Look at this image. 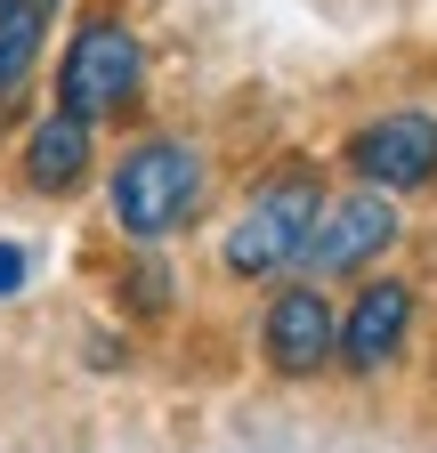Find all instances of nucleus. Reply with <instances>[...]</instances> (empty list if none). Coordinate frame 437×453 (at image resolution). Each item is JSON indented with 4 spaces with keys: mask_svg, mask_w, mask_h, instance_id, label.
<instances>
[{
    "mask_svg": "<svg viewBox=\"0 0 437 453\" xmlns=\"http://www.w3.org/2000/svg\"><path fill=\"white\" fill-rule=\"evenodd\" d=\"M316 211H324V170H316L308 154H284V162L251 187V203L235 211L227 243H218L227 275H235V283H267L276 267H292L300 243H308V226H316Z\"/></svg>",
    "mask_w": 437,
    "mask_h": 453,
    "instance_id": "obj_1",
    "label": "nucleus"
},
{
    "mask_svg": "<svg viewBox=\"0 0 437 453\" xmlns=\"http://www.w3.org/2000/svg\"><path fill=\"white\" fill-rule=\"evenodd\" d=\"M203 187H211L203 146H187V138H138L114 162V179H105V211H114V226L130 243H162V235H179V226L203 211Z\"/></svg>",
    "mask_w": 437,
    "mask_h": 453,
    "instance_id": "obj_2",
    "label": "nucleus"
},
{
    "mask_svg": "<svg viewBox=\"0 0 437 453\" xmlns=\"http://www.w3.org/2000/svg\"><path fill=\"white\" fill-rule=\"evenodd\" d=\"M146 89V49L130 33V17H89L73 41H65V65H58V113H73V122H114V113H130Z\"/></svg>",
    "mask_w": 437,
    "mask_h": 453,
    "instance_id": "obj_3",
    "label": "nucleus"
},
{
    "mask_svg": "<svg viewBox=\"0 0 437 453\" xmlns=\"http://www.w3.org/2000/svg\"><path fill=\"white\" fill-rule=\"evenodd\" d=\"M356 170V187L364 195H413L437 179V113H380V122H364L341 154Z\"/></svg>",
    "mask_w": 437,
    "mask_h": 453,
    "instance_id": "obj_4",
    "label": "nucleus"
},
{
    "mask_svg": "<svg viewBox=\"0 0 437 453\" xmlns=\"http://www.w3.org/2000/svg\"><path fill=\"white\" fill-rule=\"evenodd\" d=\"M389 243H397V203L356 187V195L316 211L308 243H300V267H308V283H333V275H356L364 259H380Z\"/></svg>",
    "mask_w": 437,
    "mask_h": 453,
    "instance_id": "obj_5",
    "label": "nucleus"
},
{
    "mask_svg": "<svg viewBox=\"0 0 437 453\" xmlns=\"http://www.w3.org/2000/svg\"><path fill=\"white\" fill-rule=\"evenodd\" d=\"M333 300L316 292V283H284L276 300H267V316H259V357H267V372H284V380H308V372H324L333 365Z\"/></svg>",
    "mask_w": 437,
    "mask_h": 453,
    "instance_id": "obj_6",
    "label": "nucleus"
},
{
    "mask_svg": "<svg viewBox=\"0 0 437 453\" xmlns=\"http://www.w3.org/2000/svg\"><path fill=\"white\" fill-rule=\"evenodd\" d=\"M405 332H413V283L380 275V283H364V292H356V308L333 324V357H341L356 380H372L380 365L405 357Z\"/></svg>",
    "mask_w": 437,
    "mask_h": 453,
    "instance_id": "obj_7",
    "label": "nucleus"
},
{
    "mask_svg": "<svg viewBox=\"0 0 437 453\" xmlns=\"http://www.w3.org/2000/svg\"><path fill=\"white\" fill-rule=\"evenodd\" d=\"M89 130L73 122V113H49V122H33V138H25V187L33 195H73L81 179H89Z\"/></svg>",
    "mask_w": 437,
    "mask_h": 453,
    "instance_id": "obj_8",
    "label": "nucleus"
},
{
    "mask_svg": "<svg viewBox=\"0 0 437 453\" xmlns=\"http://www.w3.org/2000/svg\"><path fill=\"white\" fill-rule=\"evenodd\" d=\"M49 25H58V0H0V105L33 81L41 49H49Z\"/></svg>",
    "mask_w": 437,
    "mask_h": 453,
    "instance_id": "obj_9",
    "label": "nucleus"
},
{
    "mask_svg": "<svg viewBox=\"0 0 437 453\" xmlns=\"http://www.w3.org/2000/svg\"><path fill=\"white\" fill-rule=\"evenodd\" d=\"M25 267H33L25 243H0V300H17V292H25Z\"/></svg>",
    "mask_w": 437,
    "mask_h": 453,
    "instance_id": "obj_10",
    "label": "nucleus"
}]
</instances>
